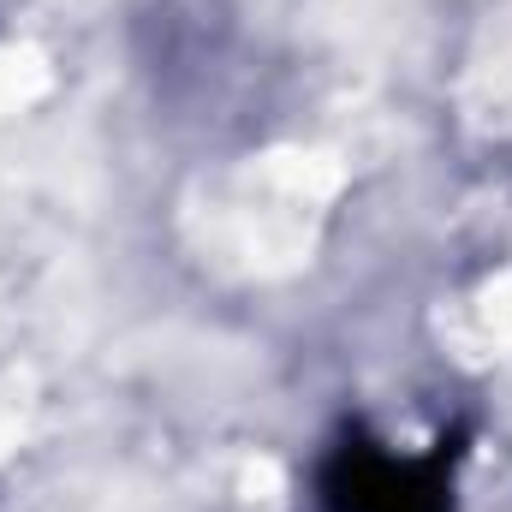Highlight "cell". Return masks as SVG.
<instances>
[{
  "label": "cell",
  "instance_id": "1",
  "mask_svg": "<svg viewBox=\"0 0 512 512\" xmlns=\"http://www.w3.org/2000/svg\"><path fill=\"white\" fill-rule=\"evenodd\" d=\"M471 465V429L447 423L429 441H393L387 429L346 417L304 471L310 512H459Z\"/></svg>",
  "mask_w": 512,
  "mask_h": 512
}]
</instances>
